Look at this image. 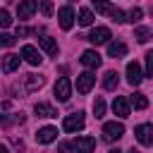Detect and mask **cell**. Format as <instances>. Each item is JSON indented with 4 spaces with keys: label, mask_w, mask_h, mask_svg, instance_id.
Instances as JSON below:
<instances>
[{
    "label": "cell",
    "mask_w": 153,
    "mask_h": 153,
    "mask_svg": "<svg viewBox=\"0 0 153 153\" xmlns=\"http://www.w3.org/2000/svg\"><path fill=\"white\" fill-rule=\"evenodd\" d=\"M53 93H55V98H57L60 103H67L69 96H72V81H69L67 76H60V79L55 81V86H53Z\"/></svg>",
    "instance_id": "1"
},
{
    "label": "cell",
    "mask_w": 153,
    "mask_h": 153,
    "mask_svg": "<svg viewBox=\"0 0 153 153\" xmlns=\"http://www.w3.org/2000/svg\"><path fill=\"white\" fill-rule=\"evenodd\" d=\"M124 136V124L122 122H105L103 124V139L105 141H117Z\"/></svg>",
    "instance_id": "2"
},
{
    "label": "cell",
    "mask_w": 153,
    "mask_h": 153,
    "mask_svg": "<svg viewBox=\"0 0 153 153\" xmlns=\"http://www.w3.org/2000/svg\"><path fill=\"white\" fill-rule=\"evenodd\" d=\"M134 136L143 146H153V124H139L134 129Z\"/></svg>",
    "instance_id": "3"
},
{
    "label": "cell",
    "mask_w": 153,
    "mask_h": 153,
    "mask_svg": "<svg viewBox=\"0 0 153 153\" xmlns=\"http://www.w3.org/2000/svg\"><path fill=\"white\" fill-rule=\"evenodd\" d=\"M110 38H112V33H110L108 26H96V29L88 33V41H91L93 45H103V43H108Z\"/></svg>",
    "instance_id": "4"
},
{
    "label": "cell",
    "mask_w": 153,
    "mask_h": 153,
    "mask_svg": "<svg viewBox=\"0 0 153 153\" xmlns=\"http://www.w3.org/2000/svg\"><path fill=\"white\" fill-rule=\"evenodd\" d=\"M93 84H96V74L93 72H81L76 76V91L79 93H88L93 88Z\"/></svg>",
    "instance_id": "5"
},
{
    "label": "cell",
    "mask_w": 153,
    "mask_h": 153,
    "mask_svg": "<svg viewBox=\"0 0 153 153\" xmlns=\"http://www.w3.org/2000/svg\"><path fill=\"white\" fill-rule=\"evenodd\" d=\"M84 115L81 112H74V115H67L65 117V122H62V129L65 131H79V129H84Z\"/></svg>",
    "instance_id": "6"
},
{
    "label": "cell",
    "mask_w": 153,
    "mask_h": 153,
    "mask_svg": "<svg viewBox=\"0 0 153 153\" xmlns=\"http://www.w3.org/2000/svg\"><path fill=\"white\" fill-rule=\"evenodd\" d=\"M72 148H74L76 153H91V151L96 148V139H93V136H76V139L72 141Z\"/></svg>",
    "instance_id": "7"
},
{
    "label": "cell",
    "mask_w": 153,
    "mask_h": 153,
    "mask_svg": "<svg viewBox=\"0 0 153 153\" xmlns=\"http://www.w3.org/2000/svg\"><path fill=\"white\" fill-rule=\"evenodd\" d=\"M143 79V72H141V65L139 62H127V81L131 86H139Z\"/></svg>",
    "instance_id": "8"
},
{
    "label": "cell",
    "mask_w": 153,
    "mask_h": 153,
    "mask_svg": "<svg viewBox=\"0 0 153 153\" xmlns=\"http://www.w3.org/2000/svg\"><path fill=\"white\" fill-rule=\"evenodd\" d=\"M57 19H60V26H62L65 31H69L72 24H74V10H72V7H60Z\"/></svg>",
    "instance_id": "9"
},
{
    "label": "cell",
    "mask_w": 153,
    "mask_h": 153,
    "mask_svg": "<svg viewBox=\"0 0 153 153\" xmlns=\"http://www.w3.org/2000/svg\"><path fill=\"white\" fill-rule=\"evenodd\" d=\"M129 98H124V96H117L115 100H112V112L115 115H120V117H129Z\"/></svg>",
    "instance_id": "10"
},
{
    "label": "cell",
    "mask_w": 153,
    "mask_h": 153,
    "mask_svg": "<svg viewBox=\"0 0 153 153\" xmlns=\"http://www.w3.org/2000/svg\"><path fill=\"white\" fill-rule=\"evenodd\" d=\"M55 139H57V129L55 127H41L36 131V141L38 143H53Z\"/></svg>",
    "instance_id": "11"
},
{
    "label": "cell",
    "mask_w": 153,
    "mask_h": 153,
    "mask_svg": "<svg viewBox=\"0 0 153 153\" xmlns=\"http://www.w3.org/2000/svg\"><path fill=\"white\" fill-rule=\"evenodd\" d=\"M22 57H24L29 65H33V67H36V65H41V60H43V57H41V53H38L33 45H22Z\"/></svg>",
    "instance_id": "12"
},
{
    "label": "cell",
    "mask_w": 153,
    "mask_h": 153,
    "mask_svg": "<svg viewBox=\"0 0 153 153\" xmlns=\"http://www.w3.org/2000/svg\"><path fill=\"white\" fill-rule=\"evenodd\" d=\"M100 62H103V57H100L96 50H84V53H81V65H84V67H91V69H93V67H100Z\"/></svg>",
    "instance_id": "13"
},
{
    "label": "cell",
    "mask_w": 153,
    "mask_h": 153,
    "mask_svg": "<svg viewBox=\"0 0 153 153\" xmlns=\"http://www.w3.org/2000/svg\"><path fill=\"white\" fill-rule=\"evenodd\" d=\"M36 7H38V2H36V0H22V2H19V7H17L19 19H29V17L36 12Z\"/></svg>",
    "instance_id": "14"
},
{
    "label": "cell",
    "mask_w": 153,
    "mask_h": 153,
    "mask_svg": "<svg viewBox=\"0 0 153 153\" xmlns=\"http://www.w3.org/2000/svg\"><path fill=\"white\" fill-rule=\"evenodd\" d=\"M117 84H120V74H117L115 69H108V72L103 74V88H105V91H115Z\"/></svg>",
    "instance_id": "15"
},
{
    "label": "cell",
    "mask_w": 153,
    "mask_h": 153,
    "mask_svg": "<svg viewBox=\"0 0 153 153\" xmlns=\"http://www.w3.org/2000/svg\"><path fill=\"white\" fill-rule=\"evenodd\" d=\"M17 67H19V55H14V53H7V55L2 57V72L12 74Z\"/></svg>",
    "instance_id": "16"
},
{
    "label": "cell",
    "mask_w": 153,
    "mask_h": 153,
    "mask_svg": "<svg viewBox=\"0 0 153 153\" xmlns=\"http://www.w3.org/2000/svg\"><path fill=\"white\" fill-rule=\"evenodd\" d=\"M33 112L38 117H57V110L53 105H48V103H36L33 105Z\"/></svg>",
    "instance_id": "17"
},
{
    "label": "cell",
    "mask_w": 153,
    "mask_h": 153,
    "mask_svg": "<svg viewBox=\"0 0 153 153\" xmlns=\"http://www.w3.org/2000/svg\"><path fill=\"white\" fill-rule=\"evenodd\" d=\"M108 55H110V57H124V55H127V45H124L122 41L108 43Z\"/></svg>",
    "instance_id": "18"
},
{
    "label": "cell",
    "mask_w": 153,
    "mask_h": 153,
    "mask_svg": "<svg viewBox=\"0 0 153 153\" xmlns=\"http://www.w3.org/2000/svg\"><path fill=\"white\" fill-rule=\"evenodd\" d=\"M38 43H41V48H43L48 55H57V43H55L50 36H43V38H38Z\"/></svg>",
    "instance_id": "19"
},
{
    "label": "cell",
    "mask_w": 153,
    "mask_h": 153,
    "mask_svg": "<svg viewBox=\"0 0 153 153\" xmlns=\"http://www.w3.org/2000/svg\"><path fill=\"white\" fill-rule=\"evenodd\" d=\"M24 81H26V88L29 91H36V88L43 86V76H38V74H26Z\"/></svg>",
    "instance_id": "20"
},
{
    "label": "cell",
    "mask_w": 153,
    "mask_h": 153,
    "mask_svg": "<svg viewBox=\"0 0 153 153\" xmlns=\"http://www.w3.org/2000/svg\"><path fill=\"white\" fill-rule=\"evenodd\" d=\"M129 105H134L136 110H146L148 108V100H146L143 93H134V96H129Z\"/></svg>",
    "instance_id": "21"
},
{
    "label": "cell",
    "mask_w": 153,
    "mask_h": 153,
    "mask_svg": "<svg viewBox=\"0 0 153 153\" xmlns=\"http://www.w3.org/2000/svg\"><path fill=\"white\" fill-rule=\"evenodd\" d=\"M151 36H153V31H151L148 26H136V29H134V38H136L139 43H146Z\"/></svg>",
    "instance_id": "22"
},
{
    "label": "cell",
    "mask_w": 153,
    "mask_h": 153,
    "mask_svg": "<svg viewBox=\"0 0 153 153\" xmlns=\"http://www.w3.org/2000/svg\"><path fill=\"white\" fill-rule=\"evenodd\" d=\"M79 24H81V26H91V24H93V12H91L88 7H81V10H79Z\"/></svg>",
    "instance_id": "23"
},
{
    "label": "cell",
    "mask_w": 153,
    "mask_h": 153,
    "mask_svg": "<svg viewBox=\"0 0 153 153\" xmlns=\"http://www.w3.org/2000/svg\"><path fill=\"white\" fill-rule=\"evenodd\" d=\"M91 2H93V7H96L100 14H110V12H112V5H110L108 0H91Z\"/></svg>",
    "instance_id": "24"
},
{
    "label": "cell",
    "mask_w": 153,
    "mask_h": 153,
    "mask_svg": "<svg viewBox=\"0 0 153 153\" xmlns=\"http://www.w3.org/2000/svg\"><path fill=\"white\" fill-rule=\"evenodd\" d=\"M93 115H96V117H103V115H105V100H103V98H96V100H93Z\"/></svg>",
    "instance_id": "25"
},
{
    "label": "cell",
    "mask_w": 153,
    "mask_h": 153,
    "mask_svg": "<svg viewBox=\"0 0 153 153\" xmlns=\"http://www.w3.org/2000/svg\"><path fill=\"white\" fill-rule=\"evenodd\" d=\"M141 17H143V12H141L139 7H131V10L127 12V22H131V24H134V22H139Z\"/></svg>",
    "instance_id": "26"
},
{
    "label": "cell",
    "mask_w": 153,
    "mask_h": 153,
    "mask_svg": "<svg viewBox=\"0 0 153 153\" xmlns=\"http://www.w3.org/2000/svg\"><path fill=\"white\" fill-rule=\"evenodd\" d=\"M14 43H17L14 36H10V33H0V45H2V48H12Z\"/></svg>",
    "instance_id": "27"
},
{
    "label": "cell",
    "mask_w": 153,
    "mask_h": 153,
    "mask_svg": "<svg viewBox=\"0 0 153 153\" xmlns=\"http://www.w3.org/2000/svg\"><path fill=\"white\" fill-rule=\"evenodd\" d=\"M41 12L43 17H53V0H41Z\"/></svg>",
    "instance_id": "28"
},
{
    "label": "cell",
    "mask_w": 153,
    "mask_h": 153,
    "mask_svg": "<svg viewBox=\"0 0 153 153\" xmlns=\"http://www.w3.org/2000/svg\"><path fill=\"white\" fill-rule=\"evenodd\" d=\"M10 24H12V17H10V12H7V10H0V26H2V29H7Z\"/></svg>",
    "instance_id": "29"
},
{
    "label": "cell",
    "mask_w": 153,
    "mask_h": 153,
    "mask_svg": "<svg viewBox=\"0 0 153 153\" xmlns=\"http://www.w3.org/2000/svg\"><path fill=\"white\" fill-rule=\"evenodd\" d=\"M146 76H153V50L146 53Z\"/></svg>",
    "instance_id": "30"
},
{
    "label": "cell",
    "mask_w": 153,
    "mask_h": 153,
    "mask_svg": "<svg viewBox=\"0 0 153 153\" xmlns=\"http://www.w3.org/2000/svg\"><path fill=\"white\" fill-rule=\"evenodd\" d=\"M110 17H112L115 22H127V14H124L122 10H117V7H112V12H110Z\"/></svg>",
    "instance_id": "31"
},
{
    "label": "cell",
    "mask_w": 153,
    "mask_h": 153,
    "mask_svg": "<svg viewBox=\"0 0 153 153\" xmlns=\"http://www.w3.org/2000/svg\"><path fill=\"white\" fill-rule=\"evenodd\" d=\"M29 33V29H24V26H17V36H26Z\"/></svg>",
    "instance_id": "32"
},
{
    "label": "cell",
    "mask_w": 153,
    "mask_h": 153,
    "mask_svg": "<svg viewBox=\"0 0 153 153\" xmlns=\"http://www.w3.org/2000/svg\"><path fill=\"white\" fill-rule=\"evenodd\" d=\"M69 151V143H60V153H67Z\"/></svg>",
    "instance_id": "33"
},
{
    "label": "cell",
    "mask_w": 153,
    "mask_h": 153,
    "mask_svg": "<svg viewBox=\"0 0 153 153\" xmlns=\"http://www.w3.org/2000/svg\"><path fill=\"white\" fill-rule=\"evenodd\" d=\"M108 153H122V151H120V148H112V151H108Z\"/></svg>",
    "instance_id": "34"
},
{
    "label": "cell",
    "mask_w": 153,
    "mask_h": 153,
    "mask_svg": "<svg viewBox=\"0 0 153 153\" xmlns=\"http://www.w3.org/2000/svg\"><path fill=\"white\" fill-rule=\"evenodd\" d=\"M0 153H10V151H7V148H5V146H0Z\"/></svg>",
    "instance_id": "35"
},
{
    "label": "cell",
    "mask_w": 153,
    "mask_h": 153,
    "mask_svg": "<svg viewBox=\"0 0 153 153\" xmlns=\"http://www.w3.org/2000/svg\"><path fill=\"white\" fill-rule=\"evenodd\" d=\"M129 153H141V151H136V148H131V151H129Z\"/></svg>",
    "instance_id": "36"
}]
</instances>
